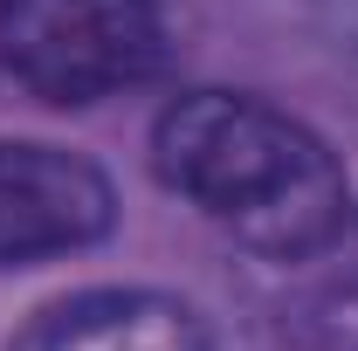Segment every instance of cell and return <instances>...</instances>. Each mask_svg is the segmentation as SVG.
I'll return each mask as SVG.
<instances>
[{
  "instance_id": "3957f363",
  "label": "cell",
  "mask_w": 358,
  "mask_h": 351,
  "mask_svg": "<svg viewBox=\"0 0 358 351\" xmlns=\"http://www.w3.org/2000/svg\"><path fill=\"white\" fill-rule=\"evenodd\" d=\"M117 220V193L90 159L62 145L0 138V268L76 255Z\"/></svg>"
},
{
  "instance_id": "7a4b0ae2",
  "label": "cell",
  "mask_w": 358,
  "mask_h": 351,
  "mask_svg": "<svg viewBox=\"0 0 358 351\" xmlns=\"http://www.w3.org/2000/svg\"><path fill=\"white\" fill-rule=\"evenodd\" d=\"M152 69V0H0V76H14L42 103H103Z\"/></svg>"
},
{
  "instance_id": "277c9868",
  "label": "cell",
  "mask_w": 358,
  "mask_h": 351,
  "mask_svg": "<svg viewBox=\"0 0 358 351\" xmlns=\"http://www.w3.org/2000/svg\"><path fill=\"white\" fill-rule=\"evenodd\" d=\"M7 351H214L200 317L152 289H83L35 310Z\"/></svg>"
},
{
  "instance_id": "6da1fadb",
  "label": "cell",
  "mask_w": 358,
  "mask_h": 351,
  "mask_svg": "<svg viewBox=\"0 0 358 351\" xmlns=\"http://www.w3.org/2000/svg\"><path fill=\"white\" fill-rule=\"evenodd\" d=\"M152 166L179 200L221 220L268 262H303L338 241L352 186L331 145L241 89H186L152 131Z\"/></svg>"
}]
</instances>
